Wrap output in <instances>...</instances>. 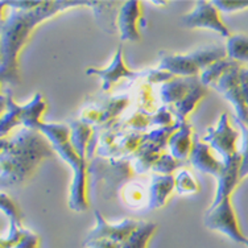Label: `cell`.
Listing matches in <instances>:
<instances>
[{"mask_svg":"<svg viewBox=\"0 0 248 248\" xmlns=\"http://www.w3.org/2000/svg\"><path fill=\"white\" fill-rule=\"evenodd\" d=\"M95 1H43L32 11L12 10L7 20H1V79L19 85L17 53L29 38L31 31L44 20L76 5H93Z\"/></svg>","mask_w":248,"mask_h":248,"instance_id":"1","label":"cell"},{"mask_svg":"<svg viewBox=\"0 0 248 248\" xmlns=\"http://www.w3.org/2000/svg\"><path fill=\"white\" fill-rule=\"evenodd\" d=\"M50 145L33 129H24L12 140L1 139V186L21 184L43 158L52 155Z\"/></svg>","mask_w":248,"mask_h":248,"instance_id":"2","label":"cell"},{"mask_svg":"<svg viewBox=\"0 0 248 248\" xmlns=\"http://www.w3.org/2000/svg\"><path fill=\"white\" fill-rule=\"evenodd\" d=\"M37 129L46 136L53 145V149L57 151L58 155L73 168L74 180L70 190L69 206L72 210L85 211L87 209L86 162L77 155L72 143L69 141L70 129L65 124H46L43 122L40 123Z\"/></svg>","mask_w":248,"mask_h":248,"instance_id":"3","label":"cell"},{"mask_svg":"<svg viewBox=\"0 0 248 248\" xmlns=\"http://www.w3.org/2000/svg\"><path fill=\"white\" fill-rule=\"evenodd\" d=\"M3 106H7L8 111L1 116V138H4L5 134L19 123L24 124L27 128L36 131L41 123L40 116L46 108V103L44 102L41 94H36L32 102L21 107L15 105L11 99V95H8L7 105L3 103Z\"/></svg>","mask_w":248,"mask_h":248,"instance_id":"4","label":"cell"},{"mask_svg":"<svg viewBox=\"0 0 248 248\" xmlns=\"http://www.w3.org/2000/svg\"><path fill=\"white\" fill-rule=\"evenodd\" d=\"M205 226L207 229L219 231L236 243H246L247 238L239 230L238 220L235 217L234 209L229 198H224L219 205L209 209L205 217Z\"/></svg>","mask_w":248,"mask_h":248,"instance_id":"5","label":"cell"},{"mask_svg":"<svg viewBox=\"0 0 248 248\" xmlns=\"http://www.w3.org/2000/svg\"><path fill=\"white\" fill-rule=\"evenodd\" d=\"M181 25L186 28H207L223 37H231L227 27L220 21L218 8L211 1H197L193 12L184 15L181 17Z\"/></svg>","mask_w":248,"mask_h":248,"instance_id":"6","label":"cell"},{"mask_svg":"<svg viewBox=\"0 0 248 248\" xmlns=\"http://www.w3.org/2000/svg\"><path fill=\"white\" fill-rule=\"evenodd\" d=\"M240 69H242L240 63L236 62L234 66L230 67L213 86L219 91L220 94H223L226 99L230 100L234 105L236 115H238L236 118L248 125V105L244 100L243 93L240 89V81H239Z\"/></svg>","mask_w":248,"mask_h":248,"instance_id":"7","label":"cell"},{"mask_svg":"<svg viewBox=\"0 0 248 248\" xmlns=\"http://www.w3.org/2000/svg\"><path fill=\"white\" fill-rule=\"evenodd\" d=\"M239 135L229 123L227 114L222 115L219 123L215 128L207 129V135L205 136L206 143L210 144V147L219 153L222 160L226 161L239 152L236 149V140Z\"/></svg>","mask_w":248,"mask_h":248,"instance_id":"8","label":"cell"},{"mask_svg":"<svg viewBox=\"0 0 248 248\" xmlns=\"http://www.w3.org/2000/svg\"><path fill=\"white\" fill-rule=\"evenodd\" d=\"M94 214L96 218V227L87 235L85 246L90 242L98 240V239H108L115 243L123 244L131 236V234L134 232L139 224L138 220L134 219H124L119 224H108L105 218L100 215L99 211H95Z\"/></svg>","mask_w":248,"mask_h":248,"instance_id":"9","label":"cell"},{"mask_svg":"<svg viewBox=\"0 0 248 248\" xmlns=\"http://www.w3.org/2000/svg\"><path fill=\"white\" fill-rule=\"evenodd\" d=\"M240 161H242V157H240L239 152L231 158H229V160L223 161L224 168L219 177H218V189H217L215 200L213 202V205L210 206V209L219 205L224 198H229L230 194L235 189V186L238 185Z\"/></svg>","mask_w":248,"mask_h":248,"instance_id":"10","label":"cell"},{"mask_svg":"<svg viewBox=\"0 0 248 248\" xmlns=\"http://www.w3.org/2000/svg\"><path fill=\"white\" fill-rule=\"evenodd\" d=\"M141 20V10L139 1H125L122 4L119 12V27L120 38L122 41H139L138 23Z\"/></svg>","mask_w":248,"mask_h":248,"instance_id":"11","label":"cell"},{"mask_svg":"<svg viewBox=\"0 0 248 248\" xmlns=\"http://www.w3.org/2000/svg\"><path fill=\"white\" fill-rule=\"evenodd\" d=\"M189 158H190L191 165L196 168L197 170L213 174L217 178L219 177L224 168L223 160H217L215 157H213L210 151H209V145L205 143H201L198 140L194 141Z\"/></svg>","mask_w":248,"mask_h":248,"instance_id":"12","label":"cell"},{"mask_svg":"<svg viewBox=\"0 0 248 248\" xmlns=\"http://www.w3.org/2000/svg\"><path fill=\"white\" fill-rule=\"evenodd\" d=\"M87 74L91 76V74H95V76H99L102 78V89L105 91H108L112 87L115 82L118 81L119 78H135L136 77V73L128 70L125 65H124L123 58H122V46L118 49V52L115 54L114 61L111 62V65L107 69H87Z\"/></svg>","mask_w":248,"mask_h":248,"instance_id":"13","label":"cell"},{"mask_svg":"<svg viewBox=\"0 0 248 248\" xmlns=\"http://www.w3.org/2000/svg\"><path fill=\"white\" fill-rule=\"evenodd\" d=\"M158 70H167L170 74L184 77H196L200 70L191 54H165L161 57Z\"/></svg>","mask_w":248,"mask_h":248,"instance_id":"14","label":"cell"},{"mask_svg":"<svg viewBox=\"0 0 248 248\" xmlns=\"http://www.w3.org/2000/svg\"><path fill=\"white\" fill-rule=\"evenodd\" d=\"M176 187V182L170 174L164 176V174H157L153 176L152 185L149 187V202L148 209H157L165 205L168 197L170 196L173 189Z\"/></svg>","mask_w":248,"mask_h":248,"instance_id":"15","label":"cell"},{"mask_svg":"<svg viewBox=\"0 0 248 248\" xmlns=\"http://www.w3.org/2000/svg\"><path fill=\"white\" fill-rule=\"evenodd\" d=\"M191 127L190 124L186 122H181L180 128L177 129L176 132L170 136L169 139V147L172 151L173 157L176 160H184L191 153Z\"/></svg>","mask_w":248,"mask_h":248,"instance_id":"16","label":"cell"},{"mask_svg":"<svg viewBox=\"0 0 248 248\" xmlns=\"http://www.w3.org/2000/svg\"><path fill=\"white\" fill-rule=\"evenodd\" d=\"M206 90L203 89L202 82L197 77H191V85L190 89L187 91V94L184 99L177 103V122H185L186 115L193 111V108L196 107L197 102L205 95Z\"/></svg>","mask_w":248,"mask_h":248,"instance_id":"17","label":"cell"},{"mask_svg":"<svg viewBox=\"0 0 248 248\" xmlns=\"http://www.w3.org/2000/svg\"><path fill=\"white\" fill-rule=\"evenodd\" d=\"M191 77L190 78H178L173 81L167 82L161 89V98L162 102L165 105L170 103H180L187 94V91L190 89Z\"/></svg>","mask_w":248,"mask_h":248,"instance_id":"18","label":"cell"},{"mask_svg":"<svg viewBox=\"0 0 248 248\" xmlns=\"http://www.w3.org/2000/svg\"><path fill=\"white\" fill-rule=\"evenodd\" d=\"M91 128L85 122H73L70 125V143L77 155L85 160L87 153V143L90 140Z\"/></svg>","mask_w":248,"mask_h":248,"instance_id":"19","label":"cell"},{"mask_svg":"<svg viewBox=\"0 0 248 248\" xmlns=\"http://www.w3.org/2000/svg\"><path fill=\"white\" fill-rule=\"evenodd\" d=\"M156 229H157L156 223L139 220L138 227L135 229L131 236L122 244V248H147L149 238L152 236Z\"/></svg>","mask_w":248,"mask_h":248,"instance_id":"20","label":"cell"},{"mask_svg":"<svg viewBox=\"0 0 248 248\" xmlns=\"http://www.w3.org/2000/svg\"><path fill=\"white\" fill-rule=\"evenodd\" d=\"M226 52L230 60L238 62H248V36L247 34H231L227 41Z\"/></svg>","mask_w":248,"mask_h":248,"instance_id":"21","label":"cell"},{"mask_svg":"<svg viewBox=\"0 0 248 248\" xmlns=\"http://www.w3.org/2000/svg\"><path fill=\"white\" fill-rule=\"evenodd\" d=\"M236 62L230 60V58H224L220 61L214 62L213 65L203 70L202 76H201V82L202 85H214L215 82L219 79L220 77L223 76L224 73L229 70L230 67L234 66Z\"/></svg>","mask_w":248,"mask_h":248,"instance_id":"22","label":"cell"},{"mask_svg":"<svg viewBox=\"0 0 248 248\" xmlns=\"http://www.w3.org/2000/svg\"><path fill=\"white\" fill-rule=\"evenodd\" d=\"M235 122L242 132V147L239 149L240 157H242L240 169H239V180H243L248 176V125L244 124L243 122H240L238 118H235Z\"/></svg>","mask_w":248,"mask_h":248,"instance_id":"23","label":"cell"},{"mask_svg":"<svg viewBox=\"0 0 248 248\" xmlns=\"http://www.w3.org/2000/svg\"><path fill=\"white\" fill-rule=\"evenodd\" d=\"M124 198L129 206L141 207L147 203V191L139 184H129L124 189Z\"/></svg>","mask_w":248,"mask_h":248,"instance_id":"24","label":"cell"},{"mask_svg":"<svg viewBox=\"0 0 248 248\" xmlns=\"http://www.w3.org/2000/svg\"><path fill=\"white\" fill-rule=\"evenodd\" d=\"M174 182H176V190L180 194H191V193H196L198 190L196 180L193 178L190 173L186 172V170L178 173L174 178Z\"/></svg>","mask_w":248,"mask_h":248,"instance_id":"25","label":"cell"},{"mask_svg":"<svg viewBox=\"0 0 248 248\" xmlns=\"http://www.w3.org/2000/svg\"><path fill=\"white\" fill-rule=\"evenodd\" d=\"M178 165H180V162H177V160L176 158H173V156L162 155L161 157L156 161V164L153 165V170L157 172L158 174L169 176Z\"/></svg>","mask_w":248,"mask_h":248,"instance_id":"26","label":"cell"},{"mask_svg":"<svg viewBox=\"0 0 248 248\" xmlns=\"http://www.w3.org/2000/svg\"><path fill=\"white\" fill-rule=\"evenodd\" d=\"M1 209L4 211L5 214L10 217L11 222H14V223L21 224L20 223V213L17 210V207L14 205V202L11 201V198L5 196L4 193L1 194Z\"/></svg>","mask_w":248,"mask_h":248,"instance_id":"27","label":"cell"},{"mask_svg":"<svg viewBox=\"0 0 248 248\" xmlns=\"http://www.w3.org/2000/svg\"><path fill=\"white\" fill-rule=\"evenodd\" d=\"M211 3L218 8V11L227 12V14L248 8V0H243V1H211Z\"/></svg>","mask_w":248,"mask_h":248,"instance_id":"28","label":"cell"},{"mask_svg":"<svg viewBox=\"0 0 248 248\" xmlns=\"http://www.w3.org/2000/svg\"><path fill=\"white\" fill-rule=\"evenodd\" d=\"M172 123V115L167 111V107H162L158 110L156 115H153L151 124H157V125H168Z\"/></svg>","mask_w":248,"mask_h":248,"instance_id":"29","label":"cell"},{"mask_svg":"<svg viewBox=\"0 0 248 248\" xmlns=\"http://www.w3.org/2000/svg\"><path fill=\"white\" fill-rule=\"evenodd\" d=\"M86 246H89L90 248H122V244L115 243L108 239H98V240L87 243Z\"/></svg>","mask_w":248,"mask_h":248,"instance_id":"30","label":"cell"},{"mask_svg":"<svg viewBox=\"0 0 248 248\" xmlns=\"http://www.w3.org/2000/svg\"><path fill=\"white\" fill-rule=\"evenodd\" d=\"M38 239L36 235H33L32 232H28L24 235V238L21 239V242L17 244V248H36L37 247Z\"/></svg>","mask_w":248,"mask_h":248,"instance_id":"31","label":"cell"},{"mask_svg":"<svg viewBox=\"0 0 248 248\" xmlns=\"http://www.w3.org/2000/svg\"><path fill=\"white\" fill-rule=\"evenodd\" d=\"M239 81H240V89H242V93H243L244 100L248 105V69H240V73H239Z\"/></svg>","mask_w":248,"mask_h":248,"instance_id":"32","label":"cell"},{"mask_svg":"<svg viewBox=\"0 0 248 248\" xmlns=\"http://www.w3.org/2000/svg\"><path fill=\"white\" fill-rule=\"evenodd\" d=\"M244 246H246V247L248 248V238H247V240H246V243H244Z\"/></svg>","mask_w":248,"mask_h":248,"instance_id":"33","label":"cell"}]
</instances>
